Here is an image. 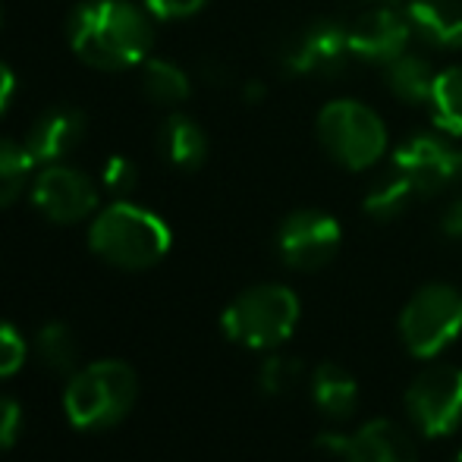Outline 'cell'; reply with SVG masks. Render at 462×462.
Here are the masks:
<instances>
[{"label": "cell", "instance_id": "obj_3", "mask_svg": "<svg viewBox=\"0 0 462 462\" xmlns=\"http://www.w3.org/2000/svg\"><path fill=\"white\" fill-rule=\"evenodd\" d=\"M139 377L120 359H104L76 371L63 393V412L79 431H104L120 425L135 406Z\"/></svg>", "mask_w": 462, "mask_h": 462}, {"label": "cell", "instance_id": "obj_18", "mask_svg": "<svg viewBox=\"0 0 462 462\" xmlns=\"http://www.w3.org/2000/svg\"><path fill=\"white\" fill-rule=\"evenodd\" d=\"M434 79L438 73L425 57L402 54L387 63V88L406 104H431Z\"/></svg>", "mask_w": 462, "mask_h": 462}, {"label": "cell", "instance_id": "obj_12", "mask_svg": "<svg viewBox=\"0 0 462 462\" xmlns=\"http://www.w3.org/2000/svg\"><path fill=\"white\" fill-rule=\"evenodd\" d=\"M318 447L346 462H419L412 438L387 419L368 421L356 434H321Z\"/></svg>", "mask_w": 462, "mask_h": 462}, {"label": "cell", "instance_id": "obj_2", "mask_svg": "<svg viewBox=\"0 0 462 462\" xmlns=\"http://www.w3.org/2000/svg\"><path fill=\"white\" fill-rule=\"evenodd\" d=\"M171 226L148 208L116 201L88 226V245L97 258L126 271H145L171 252Z\"/></svg>", "mask_w": 462, "mask_h": 462}, {"label": "cell", "instance_id": "obj_13", "mask_svg": "<svg viewBox=\"0 0 462 462\" xmlns=\"http://www.w3.org/2000/svg\"><path fill=\"white\" fill-rule=\"evenodd\" d=\"M349 35V51L353 57L368 63H393L396 57L406 54L409 35H412V25L402 13H396L393 6H371L362 13L359 19H353V25H346Z\"/></svg>", "mask_w": 462, "mask_h": 462}, {"label": "cell", "instance_id": "obj_28", "mask_svg": "<svg viewBox=\"0 0 462 462\" xmlns=\"http://www.w3.org/2000/svg\"><path fill=\"white\" fill-rule=\"evenodd\" d=\"M205 4L208 0H145V10L154 19H189Z\"/></svg>", "mask_w": 462, "mask_h": 462}, {"label": "cell", "instance_id": "obj_14", "mask_svg": "<svg viewBox=\"0 0 462 462\" xmlns=\"http://www.w3.org/2000/svg\"><path fill=\"white\" fill-rule=\"evenodd\" d=\"M86 139V114L76 107H51L32 123L23 145L35 164H63Z\"/></svg>", "mask_w": 462, "mask_h": 462}, {"label": "cell", "instance_id": "obj_5", "mask_svg": "<svg viewBox=\"0 0 462 462\" xmlns=\"http://www.w3.org/2000/svg\"><path fill=\"white\" fill-rule=\"evenodd\" d=\"M318 139L324 152L346 171H368L387 152V126L362 101H330L318 114Z\"/></svg>", "mask_w": 462, "mask_h": 462}, {"label": "cell", "instance_id": "obj_6", "mask_svg": "<svg viewBox=\"0 0 462 462\" xmlns=\"http://www.w3.org/2000/svg\"><path fill=\"white\" fill-rule=\"evenodd\" d=\"M462 330V290L450 283H428L406 302L400 337L415 359H434Z\"/></svg>", "mask_w": 462, "mask_h": 462}, {"label": "cell", "instance_id": "obj_30", "mask_svg": "<svg viewBox=\"0 0 462 462\" xmlns=\"http://www.w3.org/2000/svg\"><path fill=\"white\" fill-rule=\"evenodd\" d=\"M13 95H16V76H13V69L0 60V114L10 107Z\"/></svg>", "mask_w": 462, "mask_h": 462}, {"label": "cell", "instance_id": "obj_1", "mask_svg": "<svg viewBox=\"0 0 462 462\" xmlns=\"http://www.w3.org/2000/svg\"><path fill=\"white\" fill-rule=\"evenodd\" d=\"M67 35L76 57L104 73L142 67L154 44L152 13L133 0H82L69 13Z\"/></svg>", "mask_w": 462, "mask_h": 462}, {"label": "cell", "instance_id": "obj_9", "mask_svg": "<svg viewBox=\"0 0 462 462\" xmlns=\"http://www.w3.org/2000/svg\"><path fill=\"white\" fill-rule=\"evenodd\" d=\"M340 224L330 214L302 208L292 211L277 230L280 258L292 271H318L337 255L340 249Z\"/></svg>", "mask_w": 462, "mask_h": 462}, {"label": "cell", "instance_id": "obj_8", "mask_svg": "<svg viewBox=\"0 0 462 462\" xmlns=\"http://www.w3.org/2000/svg\"><path fill=\"white\" fill-rule=\"evenodd\" d=\"M353 57L349 51L346 25L318 19V23L296 29L280 44V63L296 76H330L343 73L346 60Z\"/></svg>", "mask_w": 462, "mask_h": 462}, {"label": "cell", "instance_id": "obj_20", "mask_svg": "<svg viewBox=\"0 0 462 462\" xmlns=\"http://www.w3.org/2000/svg\"><path fill=\"white\" fill-rule=\"evenodd\" d=\"M412 199H419L412 183H409V180L393 167L387 177H381L374 186L368 189L365 211H368V217H374V220H396L402 211H406Z\"/></svg>", "mask_w": 462, "mask_h": 462}, {"label": "cell", "instance_id": "obj_26", "mask_svg": "<svg viewBox=\"0 0 462 462\" xmlns=\"http://www.w3.org/2000/svg\"><path fill=\"white\" fill-rule=\"evenodd\" d=\"M101 180H104V186H107L114 195H126V192H133V189H135L139 171H135V164L126 158V154H114V158L104 161Z\"/></svg>", "mask_w": 462, "mask_h": 462}, {"label": "cell", "instance_id": "obj_22", "mask_svg": "<svg viewBox=\"0 0 462 462\" xmlns=\"http://www.w3.org/2000/svg\"><path fill=\"white\" fill-rule=\"evenodd\" d=\"M35 356L44 362L54 374H69L76 371V359H79V346L76 337L67 324L51 321L35 334Z\"/></svg>", "mask_w": 462, "mask_h": 462}, {"label": "cell", "instance_id": "obj_29", "mask_svg": "<svg viewBox=\"0 0 462 462\" xmlns=\"http://www.w3.org/2000/svg\"><path fill=\"white\" fill-rule=\"evenodd\" d=\"M440 226H444V233L450 239H462V195L457 201H450V208L440 217Z\"/></svg>", "mask_w": 462, "mask_h": 462}, {"label": "cell", "instance_id": "obj_32", "mask_svg": "<svg viewBox=\"0 0 462 462\" xmlns=\"http://www.w3.org/2000/svg\"><path fill=\"white\" fill-rule=\"evenodd\" d=\"M453 462H462V453H459V457H453Z\"/></svg>", "mask_w": 462, "mask_h": 462}, {"label": "cell", "instance_id": "obj_19", "mask_svg": "<svg viewBox=\"0 0 462 462\" xmlns=\"http://www.w3.org/2000/svg\"><path fill=\"white\" fill-rule=\"evenodd\" d=\"M142 92L152 97L154 104H183L189 95H192V82L177 63L161 60V57H148L142 60Z\"/></svg>", "mask_w": 462, "mask_h": 462}, {"label": "cell", "instance_id": "obj_23", "mask_svg": "<svg viewBox=\"0 0 462 462\" xmlns=\"http://www.w3.org/2000/svg\"><path fill=\"white\" fill-rule=\"evenodd\" d=\"M32 171H35V161H32L29 148L13 139H0V208L13 205L23 195Z\"/></svg>", "mask_w": 462, "mask_h": 462}, {"label": "cell", "instance_id": "obj_17", "mask_svg": "<svg viewBox=\"0 0 462 462\" xmlns=\"http://www.w3.org/2000/svg\"><path fill=\"white\" fill-rule=\"evenodd\" d=\"M311 396L328 419H349L359 406V383L346 368L324 362L311 374Z\"/></svg>", "mask_w": 462, "mask_h": 462}, {"label": "cell", "instance_id": "obj_25", "mask_svg": "<svg viewBox=\"0 0 462 462\" xmlns=\"http://www.w3.org/2000/svg\"><path fill=\"white\" fill-rule=\"evenodd\" d=\"M25 353H29V346H25L23 334L13 324L0 321V377L16 374L25 365Z\"/></svg>", "mask_w": 462, "mask_h": 462}, {"label": "cell", "instance_id": "obj_31", "mask_svg": "<svg viewBox=\"0 0 462 462\" xmlns=\"http://www.w3.org/2000/svg\"><path fill=\"white\" fill-rule=\"evenodd\" d=\"M377 4H383V6H393V4H400V0H377Z\"/></svg>", "mask_w": 462, "mask_h": 462}, {"label": "cell", "instance_id": "obj_21", "mask_svg": "<svg viewBox=\"0 0 462 462\" xmlns=\"http://www.w3.org/2000/svg\"><path fill=\"white\" fill-rule=\"evenodd\" d=\"M434 123L447 135H462V67H447L434 79Z\"/></svg>", "mask_w": 462, "mask_h": 462}, {"label": "cell", "instance_id": "obj_15", "mask_svg": "<svg viewBox=\"0 0 462 462\" xmlns=\"http://www.w3.org/2000/svg\"><path fill=\"white\" fill-rule=\"evenodd\" d=\"M406 19L415 35L434 48H462V0H409Z\"/></svg>", "mask_w": 462, "mask_h": 462}, {"label": "cell", "instance_id": "obj_11", "mask_svg": "<svg viewBox=\"0 0 462 462\" xmlns=\"http://www.w3.org/2000/svg\"><path fill=\"white\" fill-rule=\"evenodd\" d=\"M32 205L54 224H79L97 208V189L76 167L48 164L32 180Z\"/></svg>", "mask_w": 462, "mask_h": 462}, {"label": "cell", "instance_id": "obj_24", "mask_svg": "<svg viewBox=\"0 0 462 462\" xmlns=\"http://www.w3.org/2000/svg\"><path fill=\"white\" fill-rule=\"evenodd\" d=\"M302 377V362L292 359V356H271L268 362L258 371V383L268 396H283Z\"/></svg>", "mask_w": 462, "mask_h": 462}, {"label": "cell", "instance_id": "obj_16", "mask_svg": "<svg viewBox=\"0 0 462 462\" xmlns=\"http://www.w3.org/2000/svg\"><path fill=\"white\" fill-rule=\"evenodd\" d=\"M158 148L177 171H199L208 158V135L192 116L171 114L158 129Z\"/></svg>", "mask_w": 462, "mask_h": 462}, {"label": "cell", "instance_id": "obj_27", "mask_svg": "<svg viewBox=\"0 0 462 462\" xmlns=\"http://www.w3.org/2000/svg\"><path fill=\"white\" fill-rule=\"evenodd\" d=\"M23 431V409L10 396H0V450H10Z\"/></svg>", "mask_w": 462, "mask_h": 462}, {"label": "cell", "instance_id": "obj_4", "mask_svg": "<svg viewBox=\"0 0 462 462\" xmlns=\"http://www.w3.org/2000/svg\"><path fill=\"white\" fill-rule=\"evenodd\" d=\"M299 321V299L290 286L280 283H262L252 290L239 292L226 305L224 334L233 343H243L249 349H274L296 330Z\"/></svg>", "mask_w": 462, "mask_h": 462}, {"label": "cell", "instance_id": "obj_10", "mask_svg": "<svg viewBox=\"0 0 462 462\" xmlns=\"http://www.w3.org/2000/svg\"><path fill=\"white\" fill-rule=\"evenodd\" d=\"M393 167L412 183L419 199L450 189L462 177V152L440 135H412L393 154Z\"/></svg>", "mask_w": 462, "mask_h": 462}, {"label": "cell", "instance_id": "obj_7", "mask_svg": "<svg viewBox=\"0 0 462 462\" xmlns=\"http://www.w3.org/2000/svg\"><path fill=\"white\" fill-rule=\"evenodd\" d=\"M412 425L425 438H444L462 421V371L453 365L425 368L406 390Z\"/></svg>", "mask_w": 462, "mask_h": 462}, {"label": "cell", "instance_id": "obj_33", "mask_svg": "<svg viewBox=\"0 0 462 462\" xmlns=\"http://www.w3.org/2000/svg\"><path fill=\"white\" fill-rule=\"evenodd\" d=\"M0 23H4V6H0Z\"/></svg>", "mask_w": 462, "mask_h": 462}]
</instances>
